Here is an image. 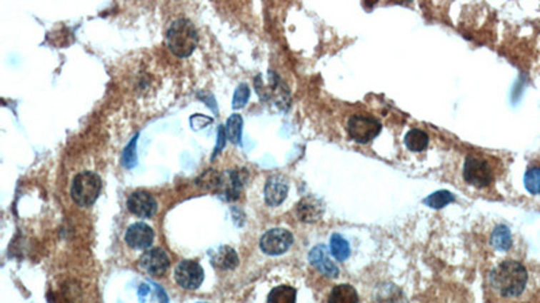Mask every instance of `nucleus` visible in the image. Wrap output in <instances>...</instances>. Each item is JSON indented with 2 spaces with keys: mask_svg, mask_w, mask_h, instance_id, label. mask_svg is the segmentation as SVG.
<instances>
[{
  "mask_svg": "<svg viewBox=\"0 0 540 303\" xmlns=\"http://www.w3.org/2000/svg\"><path fill=\"white\" fill-rule=\"evenodd\" d=\"M489 280L491 287L500 295L512 298L519 297L526 289L528 272L521 263L515 260H505L491 269Z\"/></svg>",
  "mask_w": 540,
  "mask_h": 303,
  "instance_id": "1",
  "label": "nucleus"
},
{
  "mask_svg": "<svg viewBox=\"0 0 540 303\" xmlns=\"http://www.w3.org/2000/svg\"><path fill=\"white\" fill-rule=\"evenodd\" d=\"M199 36L194 24L188 19L174 21L166 33V45L179 58L189 57L196 48Z\"/></svg>",
  "mask_w": 540,
  "mask_h": 303,
  "instance_id": "2",
  "label": "nucleus"
},
{
  "mask_svg": "<svg viewBox=\"0 0 540 303\" xmlns=\"http://www.w3.org/2000/svg\"><path fill=\"white\" fill-rule=\"evenodd\" d=\"M101 192V180L92 171H84L74 177L71 195L74 204L81 207L94 205Z\"/></svg>",
  "mask_w": 540,
  "mask_h": 303,
  "instance_id": "3",
  "label": "nucleus"
},
{
  "mask_svg": "<svg viewBox=\"0 0 540 303\" xmlns=\"http://www.w3.org/2000/svg\"><path fill=\"white\" fill-rule=\"evenodd\" d=\"M349 136L356 143H369L381 133V123L369 116H351L347 123Z\"/></svg>",
  "mask_w": 540,
  "mask_h": 303,
  "instance_id": "4",
  "label": "nucleus"
},
{
  "mask_svg": "<svg viewBox=\"0 0 540 303\" xmlns=\"http://www.w3.org/2000/svg\"><path fill=\"white\" fill-rule=\"evenodd\" d=\"M465 181L476 188H486L493 181V171L489 163L476 155H469L464 168Z\"/></svg>",
  "mask_w": 540,
  "mask_h": 303,
  "instance_id": "5",
  "label": "nucleus"
},
{
  "mask_svg": "<svg viewBox=\"0 0 540 303\" xmlns=\"http://www.w3.org/2000/svg\"><path fill=\"white\" fill-rule=\"evenodd\" d=\"M177 284L185 290H196L204 280L203 267L194 260H183L174 269Z\"/></svg>",
  "mask_w": 540,
  "mask_h": 303,
  "instance_id": "6",
  "label": "nucleus"
},
{
  "mask_svg": "<svg viewBox=\"0 0 540 303\" xmlns=\"http://www.w3.org/2000/svg\"><path fill=\"white\" fill-rule=\"evenodd\" d=\"M294 244V235L289 230L283 228L270 230L261 237L259 247L262 252L266 255H281L286 252Z\"/></svg>",
  "mask_w": 540,
  "mask_h": 303,
  "instance_id": "7",
  "label": "nucleus"
},
{
  "mask_svg": "<svg viewBox=\"0 0 540 303\" xmlns=\"http://www.w3.org/2000/svg\"><path fill=\"white\" fill-rule=\"evenodd\" d=\"M139 266L151 277L164 275L171 266L168 254L161 248L149 250L139 259Z\"/></svg>",
  "mask_w": 540,
  "mask_h": 303,
  "instance_id": "8",
  "label": "nucleus"
},
{
  "mask_svg": "<svg viewBox=\"0 0 540 303\" xmlns=\"http://www.w3.org/2000/svg\"><path fill=\"white\" fill-rule=\"evenodd\" d=\"M129 210L141 218H151L157 213V201L151 194L145 190L134 192L127 200Z\"/></svg>",
  "mask_w": 540,
  "mask_h": 303,
  "instance_id": "9",
  "label": "nucleus"
},
{
  "mask_svg": "<svg viewBox=\"0 0 540 303\" xmlns=\"http://www.w3.org/2000/svg\"><path fill=\"white\" fill-rule=\"evenodd\" d=\"M308 260L321 275L327 278H336L339 275V268L332 262L327 247L323 244H319L311 250L308 255Z\"/></svg>",
  "mask_w": 540,
  "mask_h": 303,
  "instance_id": "10",
  "label": "nucleus"
},
{
  "mask_svg": "<svg viewBox=\"0 0 540 303\" xmlns=\"http://www.w3.org/2000/svg\"><path fill=\"white\" fill-rule=\"evenodd\" d=\"M124 239L127 245L133 250H146L153 244L154 230L145 222H135L126 230Z\"/></svg>",
  "mask_w": 540,
  "mask_h": 303,
  "instance_id": "11",
  "label": "nucleus"
},
{
  "mask_svg": "<svg viewBox=\"0 0 540 303\" xmlns=\"http://www.w3.org/2000/svg\"><path fill=\"white\" fill-rule=\"evenodd\" d=\"M288 181L286 178L277 174L271 175L265 185V201L270 206H279L283 204L288 195Z\"/></svg>",
  "mask_w": 540,
  "mask_h": 303,
  "instance_id": "12",
  "label": "nucleus"
},
{
  "mask_svg": "<svg viewBox=\"0 0 540 303\" xmlns=\"http://www.w3.org/2000/svg\"><path fill=\"white\" fill-rule=\"evenodd\" d=\"M324 212V206L321 201L315 197H306L303 198L296 207L297 217L304 222H315L320 220Z\"/></svg>",
  "mask_w": 540,
  "mask_h": 303,
  "instance_id": "13",
  "label": "nucleus"
},
{
  "mask_svg": "<svg viewBox=\"0 0 540 303\" xmlns=\"http://www.w3.org/2000/svg\"><path fill=\"white\" fill-rule=\"evenodd\" d=\"M212 266L221 271H230L238 266L239 257L231 247H221L211 256Z\"/></svg>",
  "mask_w": 540,
  "mask_h": 303,
  "instance_id": "14",
  "label": "nucleus"
},
{
  "mask_svg": "<svg viewBox=\"0 0 540 303\" xmlns=\"http://www.w3.org/2000/svg\"><path fill=\"white\" fill-rule=\"evenodd\" d=\"M329 303H358V294L350 284H339L334 287Z\"/></svg>",
  "mask_w": 540,
  "mask_h": 303,
  "instance_id": "15",
  "label": "nucleus"
},
{
  "mask_svg": "<svg viewBox=\"0 0 540 303\" xmlns=\"http://www.w3.org/2000/svg\"><path fill=\"white\" fill-rule=\"evenodd\" d=\"M491 245L497 251H508L512 247V235L511 230L505 225L496 227L491 233Z\"/></svg>",
  "mask_w": 540,
  "mask_h": 303,
  "instance_id": "16",
  "label": "nucleus"
},
{
  "mask_svg": "<svg viewBox=\"0 0 540 303\" xmlns=\"http://www.w3.org/2000/svg\"><path fill=\"white\" fill-rule=\"evenodd\" d=\"M242 125L244 120L242 116L238 113H234L226 123V136L234 145H241L242 142Z\"/></svg>",
  "mask_w": 540,
  "mask_h": 303,
  "instance_id": "17",
  "label": "nucleus"
},
{
  "mask_svg": "<svg viewBox=\"0 0 540 303\" xmlns=\"http://www.w3.org/2000/svg\"><path fill=\"white\" fill-rule=\"evenodd\" d=\"M404 142L405 145L411 151L419 153V151H423L429 145V135L421 130L415 128L405 135Z\"/></svg>",
  "mask_w": 540,
  "mask_h": 303,
  "instance_id": "18",
  "label": "nucleus"
},
{
  "mask_svg": "<svg viewBox=\"0 0 540 303\" xmlns=\"http://www.w3.org/2000/svg\"><path fill=\"white\" fill-rule=\"evenodd\" d=\"M268 303H296V290L291 286H277L270 291Z\"/></svg>",
  "mask_w": 540,
  "mask_h": 303,
  "instance_id": "19",
  "label": "nucleus"
},
{
  "mask_svg": "<svg viewBox=\"0 0 540 303\" xmlns=\"http://www.w3.org/2000/svg\"><path fill=\"white\" fill-rule=\"evenodd\" d=\"M331 254L338 262H344L350 256V245L346 239L341 235H332L331 244H330Z\"/></svg>",
  "mask_w": 540,
  "mask_h": 303,
  "instance_id": "20",
  "label": "nucleus"
},
{
  "mask_svg": "<svg viewBox=\"0 0 540 303\" xmlns=\"http://www.w3.org/2000/svg\"><path fill=\"white\" fill-rule=\"evenodd\" d=\"M454 201V194L450 193L447 190H439V192H435V193L429 195L423 202L432 209H442L444 206H447Z\"/></svg>",
  "mask_w": 540,
  "mask_h": 303,
  "instance_id": "21",
  "label": "nucleus"
},
{
  "mask_svg": "<svg viewBox=\"0 0 540 303\" xmlns=\"http://www.w3.org/2000/svg\"><path fill=\"white\" fill-rule=\"evenodd\" d=\"M524 186L528 193L540 194V168H531L524 175Z\"/></svg>",
  "mask_w": 540,
  "mask_h": 303,
  "instance_id": "22",
  "label": "nucleus"
},
{
  "mask_svg": "<svg viewBox=\"0 0 540 303\" xmlns=\"http://www.w3.org/2000/svg\"><path fill=\"white\" fill-rule=\"evenodd\" d=\"M136 140H138V135H135L123 151L122 163L123 166L127 169H133L136 165Z\"/></svg>",
  "mask_w": 540,
  "mask_h": 303,
  "instance_id": "23",
  "label": "nucleus"
},
{
  "mask_svg": "<svg viewBox=\"0 0 540 303\" xmlns=\"http://www.w3.org/2000/svg\"><path fill=\"white\" fill-rule=\"evenodd\" d=\"M249 97H250V89H249V86L246 84L239 85V86L236 88L235 93H234L233 108L239 109L242 108V107H245L246 103L249 101Z\"/></svg>",
  "mask_w": 540,
  "mask_h": 303,
  "instance_id": "24",
  "label": "nucleus"
},
{
  "mask_svg": "<svg viewBox=\"0 0 540 303\" xmlns=\"http://www.w3.org/2000/svg\"><path fill=\"white\" fill-rule=\"evenodd\" d=\"M226 139H227V136H226V131H224V128L223 127H219V135H218V145L215 147V153H214V157H216L219 153H221V148L224 147V145H226Z\"/></svg>",
  "mask_w": 540,
  "mask_h": 303,
  "instance_id": "25",
  "label": "nucleus"
},
{
  "mask_svg": "<svg viewBox=\"0 0 540 303\" xmlns=\"http://www.w3.org/2000/svg\"><path fill=\"white\" fill-rule=\"evenodd\" d=\"M153 286H154V287H156V290H157V295H159L160 303H169L168 295L165 294V291L162 290L160 286H159V284H156V283H153Z\"/></svg>",
  "mask_w": 540,
  "mask_h": 303,
  "instance_id": "26",
  "label": "nucleus"
},
{
  "mask_svg": "<svg viewBox=\"0 0 540 303\" xmlns=\"http://www.w3.org/2000/svg\"><path fill=\"white\" fill-rule=\"evenodd\" d=\"M149 294V286H146V284H142L141 287H139V299H141V303L145 302V298L148 297Z\"/></svg>",
  "mask_w": 540,
  "mask_h": 303,
  "instance_id": "27",
  "label": "nucleus"
},
{
  "mask_svg": "<svg viewBox=\"0 0 540 303\" xmlns=\"http://www.w3.org/2000/svg\"><path fill=\"white\" fill-rule=\"evenodd\" d=\"M197 303H204V302H197Z\"/></svg>",
  "mask_w": 540,
  "mask_h": 303,
  "instance_id": "28",
  "label": "nucleus"
}]
</instances>
